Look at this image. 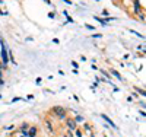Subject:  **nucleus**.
Segmentation results:
<instances>
[{
    "instance_id": "obj_1",
    "label": "nucleus",
    "mask_w": 146,
    "mask_h": 137,
    "mask_svg": "<svg viewBox=\"0 0 146 137\" xmlns=\"http://www.w3.org/2000/svg\"><path fill=\"white\" fill-rule=\"evenodd\" d=\"M0 58L3 60V66L6 68L7 63H9V57H7V51H6V47H4V42L2 41V54H0Z\"/></svg>"
},
{
    "instance_id": "obj_2",
    "label": "nucleus",
    "mask_w": 146,
    "mask_h": 137,
    "mask_svg": "<svg viewBox=\"0 0 146 137\" xmlns=\"http://www.w3.org/2000/svg\"><path fill=\"white\" fill-rule=\"evenodd\" d=\"M51 112H54L58 118H64L66 117V109L62 107H53L51 108Z\"/></svg>"
},
{
    "instance_id": "obj_3",
    "label": "nucleus",
    "mask_w": 146,
    "mask_h": 137,
    "mask_svg": "<svg viewBox=\"0 0 146 137\" xmlns=\"http://www.w3.org/2000/svg\"><path fill=\"white\" fill-rule=\"evenodd\" d=\"M66 124H67V127L70 128V130H76V121H75V120L67 118V120H66Z\"/></svg>"
},
{
    "instance_id": "obj_4",
    "label": "nucleus",
    "mask_w": 146,
    "mask_h": 137,
    "mask_svg": "<svg viewBox=\"0 0 146 137\" xmlns=\"http://www.w3.org/2000/svg\"><path fill=\"white\" fill-rule=\"evenodd\" d=\"M27 133H28V137H35V136H37V127H35V125L29 127Z\"/></svg>"
},
{
    "instance_id": "obj_5",
    "label": "nucleus",
    "mask_w": 146,
    "mask_h": 137,
    "mask_svg": "<svg viewBox=\"0 0 146 137\" xmlns=\"http://www.w3.org/2000/svg\"><path fill=\"white\" fill-rule=\"evenodd\" d=\"M101 117H102V118H104V120H105V121H107V123H108V124H110L111 127H113V128H117V125H115V124H114L113 121H111V120H110V118H108V117H107L105 114H101Z\"/></svg>"
},
{
    "instance_id": "obj_6",
    "label": "nucleus",
    "mask_w": 146,
    "mask_h": 137,
    "mask_svg": "<svg viewBox=\"0 0 146 137\" xmlns=\"http://www.w3.org/2000/svg\"><path fill=\"white\" fill-rule=\"evenodd\" d=\"M45 127H47V130H48L50 133H54V128H53V124H51V123L45 121Z\"/></svg>"
},
{
    "instance_id": "obj_7",
    "label": "nucleus",
    "mask_w": 146,
    "mask_h": 137,
    "mask_svg": "<svg viewBox=\"0 0 146 137\" xmlns=\"http://www.w3.org/2000/svg\"><path fill=\"white\" fill-rule=\"evenodd\" d=\"M111 74H113V76H115L117 79H120V80H121V76H120V73H118L117 70H114V68H111Z\"/></svg>"
},
{
    "instance_id": "obj_8",
    "label": "nucleus",
    "mask_w": 146,
    "mask_h": 137,
    "mask_svg": "<svg viewBox=\"0 0 146 137\" xmlns=\"http://www.w3.org/2000/svg\"><path fill=\"white\" fill-rule=\"evenodd\" d=\"M28 128H29V124H22L21 125V131H28Z\"/></svg>"
},
{
    "instance_id": "obj_9",
    "label": "nucleus",
    "mask_w": 146,
    "mask_h": 137,
    "mask_svg": "<svg viewBox=\"0 0 146 137\" xmlns=\"http://www.w3.org/2000/svg\"><path fill=\"white\" fill-rule=\"evenodd\" d=\"M95 19H97V21H98V22H99L101 25H105V21H104V19H101V18H97V16H95Z\"/></svg>"
},
{
    "instance_id": "obj_10",
    "label": "nucleus",
    "mask_w": 146,
    "mask_h": 137,
    "mask_svg": "<svg viewBox=\"0 0 146 137\" xmlns=\"http://www.w3.org/2000/svg\"><path fill=\"white\" fill-rule=\"evenodd\" d=\"M22 99H23V98H21V96H18V98H13V99H12V102H16V101H22Z\"/></svg>"
},
{
    "instance_id": "obj_11",
    "label": "nucleus",
    "mask_w": 146,
    "mask_h": 137,
    "mask_svg": "<svg viewBox=\"0 0 146 137\" xmlns=\"http://www.w3.org/2000/svg\"><path fill=\"white\" fill-rule=\"evenodd\" d=\"M72 66H73L75 68H78V67H79V66H78V63H76V61H72Z\"/></svg>"
},
{
    "instance_id": "obj_12",
    "label": "nucleus",
    "mask_w": 146,
    "mask_h": 137,
    "mask_svg": "<svg viewBox=\"0 0 146 137\" xmlns=\"http://www.w3.org/2000/svg\"><path fill=\"white\" fill-rule=\"evenodd\" d=\"M136 90H139L140 95H143V96H145V90H143V89H136Z\"/></svg>"
},
{
    "instance_id": "obj_13",
    "label": "nucleus",
    "mask_w": 146,
    "mask_h": 137,
    "mask_svg": "<svg viewBox=\"0 0 146 137\" xmlns=\"http://www.w3.org/2000/svg\"><path fill=\"white\" fill-rule=\"evenodd\" d=\"M76 136H78V137H82V133H80V130H76Z\"/></svg>"
},
{
    "instance_id": "obj_14",
    "label": "nucleus",
    "mask_w": 146,
    "mask_h": 137,
    "mask_svg": "<svg viewBox=\"0 0 146 137\" xmlns=\"http://www.w3.org/2000/svg\"><path fill=\"white\" fill-rule=\"evenodd\" d=\"M76 121H83V118L80 115H78V117H76Z\"/></svg>"
},
{
    "instance_id": "obj_15",
    "label": "nucleus",
    "mask_w": 146,
    "mask_h": 137,
    "mask_svg": "<svg viewBox=\"0 0 146 137\" xmlns=\"http://www.w3.org/2000/svg\"><path fill=\"white\" fill-rule=\"evenodd\" d=\"M2 68H4V66H3V63L0 61V70H2Z\"/></svg>"
},
{
    "instance_id": "obj_16",
    "label": "nucleus",
    "mask_w": 146,
    "mask_h": 137,
    "mask_svg": "<svg viewBox=\"0 0 146 137\" xmlns=\"http://www.w3.org/2000/svg\"><path fill=\"white\" fill-rule=\"evenodd\" d=\"M4 82H3V79H0V86H2V85H3Z\"/></svg>"
},
{
    "instance_id": "obj_17",
    "label": "nucleus",
    "mask_w": 146,
    "mask_h": 137,
    "mask_svg": "<svg viewBox=\"0 0 146 137\" xmlns=\"http://www.w3.org/2000/svg\"><path fill=\"white\" fill-rule=\"evenodd\" d=\"M0 79H2V70H0Z\"/></svg>"
},
{
    "instance_id": "obj_18",
    "label": "nucleus",
    "mask_w": 146,
    "mask_h": 137,
    "mask_svg": "<svg viewBox=\"0 0 146 137\" xmlns=\"http://www.w3.org/2000/svg\"><path fill=\"white\" fill-rule=\"evenodd\" d=\"M0 99H2V95H0Z\"/></svg>"
},
{
    "instance_id": "obj_19",
    "label": "nucleus",
    "mask_w": 146,
    "mask_h": 137,
    "mask_svg": "<svg viewBox=\"0 0 146 137\" xmlns=\"http://www.w3.org/2000/svg\"><path fill=\"white\" fill-rule=\"evenodd\" d=\"M66 137H67V136H66Z\"/></svg>"
}]
</instances>
